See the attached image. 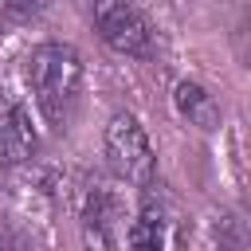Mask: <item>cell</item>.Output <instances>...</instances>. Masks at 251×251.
<instances>
[{
  "label": "cell",
  "instance_id": "6da1fadb",
  "mask_svg": "<svg viewBox=\"0 0 251 251\" xmlns=\"http://www.w3.org/2000/svg\"><path fill=\"white\" fill-rule=\"evenodd\" d=\"M27 82L51 129H67L82 102V55L71 43H39L27 55Z\"/></svg>",
  "mask_w": 251,
  "mask_h": 251
},
{
  "label": "cell",
  "instance_id": "7a4b0ae2",
  "mask_svg": "<svg viewBox=\"0 0 251 251\" xmlns=\"http://www.w3.org/2000/svg\"><path fill=\"white\" fill-rule=\"evenodd\" d=\"M102 145H106V161L110 169L137 184V188H149L153 176H157V157H153V145H149V133L145 126L129 114V110H118L110 122H106V133H102Z\"/></svg>",
  "mask_w": 251,
  "mask_h": 251
},
{
  "label": "cell",
  "instance_id": "3957f363",
  "mask_svg": "<svg viewBox=\"0 0 251 251\" xmlns=\"http://www.w3.org/2000/svg\"><path fill=\"white\" fill-rule=\"evenodd\" d=\"M90 12H94V27H98V35L110 51L133 55V59L149 55L153 31L129 0H90Z\"/></svg>",
  "mask_w": 251,
  "mask_h": 251
},
{
  "label": "cell",
  "instance_id": "277c9868",
  "mask_svg": "<svg viewBox=\"0 0 251 251\" xmlns=\"http://www.w3.org/2000/svg\"><path fill=\"white\" fill-rule=\"evenodd\" d=\"M35 149L39 137L27 110L8 94V86H0V165H24L35 157Z\"/></svg>",
  "mask_w": 251,
  "mask_h": 251
},
{
  "label": "cell",
  "instance_id": "5b68a950",
  "mask_svg": "<svg viewBox=\"0 0 251 251\" xmlns=\"http://www.w3.org/2000/svg\"><path fill=\"white\" fill-rule=\"evenodd\" d=\"M173 106H176V114L188 122V126H196V129H220V102L200 86V82H176V90H173Z\"/></svg>",
  "mask_w": 251,
  "mask_h": 251
},
{
  "label": "cell",
  "instance_id": "8992f818",
  "mask_svg": "<svg viewBox=\"0 0 251 251\" xmlns=\"http://www.w3.org/2000/svg\"><path fill=\"white\" fill-rule=\"evenodd\" d=\"M126 239H129L133 251H161V247H165V216H161V208H157L153 200L141 204V212L133 216Z\"/></svg>",
  "mask_w": 251,
  "mask_h": 251
},
{
  "label": "cell",
  "instance_id": "52a82bcc",
  "mask_svg": "<svg viewBox=\"0 0 251 251\" xmlns=\"http://www.w3.org/2000/svg\"><path fill=\"white\" fill-rule=\"evenodd\" d=\"M47 4H51V0H0V12H4V20H12V24H27V20L43 16Z\"/></svg>",
  "mask_w": 251,
  "mask_h": 251
},
{
  "label": "cell",
  "instance_id": "ba28073f",
  "mask_svg": "<svg viewBox=\"0 0 251 251\" xmlns=\"http://www.w3.org/2000/svg\"><path fill=\"white\" fill-rule=\"evenodd\" d=\"M0 251H35L31 235L16 224H0Z\"/></svg>",
  "mask_w": 251,
  "mask_h": 251
}]
</instances>
